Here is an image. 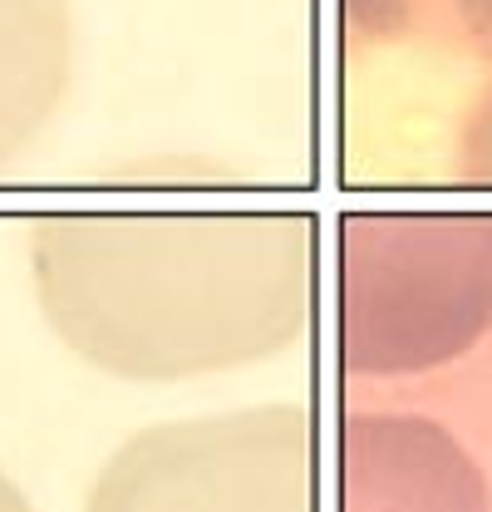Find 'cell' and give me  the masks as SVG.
Returning a JSON list of instances; mask_svg holds the SVG:
<instances>
[{
  "label": "cell",
  "instance_id": "6da1fadb",
  "mask_svg": "<svg viewBox=\"0 0 492 512\" xmlns=\"http://www.w3.org/2000/svg\"><path fill=\"white\" fill-rule=\"evenodd\" d=\"M30 271L64 350L114 380L173 384L296 345L315 227L296 212H55Z\"/></svg>",
  "mask_w": 492,
  "mask_h": 512
},
{
  "label": "cell",
  "instance_id": "7a4b0ae2",
  "mask_svg": "<svg viewBox=\"0 0 492 512\" xmlns=\"http://www.w3.org/2000/svg\"><path fill=\"white\" fill-rule=\"evenodd\" d=\"M492 330V212H355L335 247V360L360 380L433 375Z\"/></svg>",
  "mask_w": 492,
  "mask_h": 512
},
{
  "label": "cell",
  "instance_id": "3957f363",
  "mask_svg": "<svg viewBox=\"0 0 492 512\" xmlns=\"http://www.w3.org/2000/svg\"><path fill=\"white\" fill-rule=\"evenodd\" d=\"M84 512H315V424L296 404L153 424L99 468Z\"/></svg>",
  "mask_w": 492,
  "mask_h": 512
},
{
  "label": "cell",
  "instance_id": "277c9868",
  "mask_svg": "<svg viewBox=\"0 0 492 512\" xmlns=\"http://www.w3.org/2000/svg\"><path fill=\"white\" fill-rule=\"evenodd\" d=\"M335 512H492V488L443 424L369 409L340 424Z\"/></svg>",
  "mask_w": 492,
  "mask_h": 512
},
{
  "label": "cell",
  "instance_id": "5b68a950",
  "mask_svg": "<svg viewBox=\"0 0 492 512\" xmlns=\"http://www.w3.org/2000/svg\"><path fill=\"white\" fill-rule=\"evenodd\" d=\"M74 84L69 0H0V173L35 148Z\"/></svg>",
  "mask_w": 492,
  "mask_h": 512
},
{
  "label": "cell",
  "instance_id": "8992f818",
  "mask_svg": "<svg viewBox=\"0 0 492 512\" xmlns=\"http://www.w3.org/2000/svg\"><path fill=\"white\" fill-rule=\"evenodd\" d=\"M340 10L360 45H414L492 64V0H340Z\"/></svg>",
  "mask_w": 492,
  "mask_h": 512
},
{
  "label": "cell",
  "instance_id": "52a82bcc",
  "mask_svg": "<svg viewBox=\"0 0 492 512\" xmlns=\"http://www.w3.org/2000/svg\"><path fill=\"white\" fill-rule=\"evenodd\" d=\"M458 173L473 188H492V84L483 89V99L473 104L463 138H458Z\"/></svg>",
  "mask_w": 492,
  "mask_h": 512
},
{
  "label": "cell",
  "instance_id": "ba28073f",
  "mask_svg": "<svg viewBox=\"0 0 492 512\" xmlns=\"http://www.w3.org/2000/svg\"><path fill=\"white\" fill-rule=\"evenodd\" d=\"M0 512H35L30 503H25V493H20L5 473H0Z\"/></svg>",
  "mask_w": 492,
  "mask_h": 512
}]
</instances>
